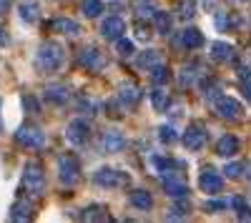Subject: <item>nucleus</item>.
Instances as JSON below:
<instances>
[{
  "label": "nucleus",
  "mask_w": 251,
  "mask_h": 223,
  "mask_svg": "<svg viewBox=\"0 0 251 223\" xmlns=\"http://www.w3.org/2000/svg\"><path fill=\"white\" fill-rule=\"evenodd\" d=\"M244 95L251 100V80H244Z\"/></svg>",
  "instance_id": "58836bf2"
},
{
  "label": "nucleus",
  "mask_w": 251,
  "mask_h": 223,
  "mask_svg": "<svg viewBox=\"0 0 251 223\" xmlns=\"http://www.w3.org/2000/svg\"><path fill=\"white\" fill-rule=\"evenodd\" d=\"M63 60H66V50H63V45L53 43V40L43 43L38 48V53H35V66H38V70H43V73L58 70L63 66Z\"/></svg>",
  "instance_id": "f257e3e1"
},
{
  "label": "nucleus",
  "mask_w": 251,
  "mask_h": 223,
  "mask_svg": "<svg viewBox=\"0 0 251 223\" xmlns=\"http://www.w3.org/2000/svg\"><path fill=\"white\" fill-rule=\"evenodd\" d=\"M116 48H118L121 55H133V50H136L133 48V40H128V38H118V45Z\"/></svg>",
  "instance_id": "7c9ffc66"
},
{
  "label": "nucleus",
  "mask_w": 251,
  "mask_h": 223,
  "mask_svg": "<svg viewBox=\"0 0 251 223\" xmlns=\"http://www.w3.org/2000/svg\"><path fill=\"white\" fill-rule=\"evenodd\" d=\"M156 63H158V53H156V50H146L143 55L136 58V66H138V68H153Z\"/></svg>",
  "instance_id": "393cba45"
},
{
  "label": "nucleus",
  "mask_w": 251,
  "mask_h": 223,
  "mask_svg": "<svg viewBox=\"0 0 251 223\" xmlns=\"http://www.w3.org/2000/svg\"><path fill=\"white\" fill-rule=\"evenodd\" d=\"M194 10H196V0H186V3L181 5V15H183V18H191Z\"/></svg>",
  "instance_id": "f704fd0d"
},
{
  "label": "nucleus",
  "mask_w": 251,
  "mask_h": 223,
  "mask_svg": "<svg viewBox=\"0 0 251 223\" xmlns=\"http://www.w3.org/2000/svg\"><path fill=\"white\" fill-rule=\"evenodd\" d=\"M10 43V38H8V33L3 30V28H0V48H3V45H8Z\"/></svg>",
  "instance_id": "e433bc0d"
},
{
  "label": "nucleus",
  "mask_w": 251,
  "mask_h": 223,
  "mask_svg": "<svg viewBox=\"0 0 251 223\" xmlns=\"http://www.w3.org/2000/svg\"><path fill=\"white\" fill-rule=\"evenodd\" d=\"M123 30H126V25H123L121 18H106V20H103V25H100V35L108 38V40L123 38Z\"/></svg>",
  "instance_id": "9d476101"
},
{
  "label": "nucleus",
  "mask_w": 251,
  "mask_h": 223,
  "mask_svg": "<svg viewBox=\"0 0 251 223\" xmlns=\"http://www.w3.org/2000/svg\"><path fill=\"white\" fill-rule=\"evenodd\" d=\"M183 45H186V48H199V45H203V35H201V30H196V28H186V30H183Z\"/></svg>",
  "instance_id": "412c9836"
},
{
  "label": "nucleus",
  "mask_w": 251,
  "mask_h": 223,
  "mask_svg": "<svg viewBox=\"0 0 251 223\" xmlns=\"http://www.w3.org/2000/svg\"><path fill=\"white\" fill-rule=\"evenodd\" d=\"M23 108H25L28 113H38V111H40L38 100H35L33 95H23Z\"/></svg>",
  "instance_id": "473e14b6"
},
{
  "label": "nucleus",
  "mask_w": 251,
  "mask_h": 223,
  "mask_svg": "<svg viewBox=\"0 0 251 223\" xmlns=\"http://www.w3.org/2000/svg\"><path fill=\"white\" fill-rule=\"evenodd\" d=\"M151 100H153V108L156 111H163L166 108V90H153V95H151Z\"/></svg>",
  "instance_id": "2f4dec72"
},
{
  "label": "nucleus",
  "mask_w": 251,
  "mask_h": 223,
  "mask_svg": "<svg viewBox=\"0 0 251 223\" xmlns=\"http://www.w3.org/2000/svg\"><path fill=\"white\" fill-rule=\"evenodd\" d=\"M80 63L86 66L88 70H98V68H103V55H100V50H96V48H86L80 53Z\"/></svg>",
  "instance_id": "9b49d317"
},
{
  "label": "nucleus",
  "mask_w": 251,
  "mask_h": 223,
  "mask_svg": "<svg viewBox=\"0 0 251 223\" xmlns=\"http://www.w3.org/2000/svg\"><path fill=\"white\" fill-rule=\"evenodd\" d=\"M136 15H138V18H151V20H153L156 10H153V5L149 3V0H141V3H136Z\"/></svg>",
  "instance_id": "bb28decb"
},
{
  "label": "nucleus",
  "mask_w": 251,
  "mask_h": 223,
  "mask_svg": "<svg viewBox=\"0 0 251 223\" xmlns=\"http://www.w3.org/2000/svg\"><path fill=\"white\" fill-rule=\"evenodd\" d=\"M88 133H91V126L86 123V120H80V118H75L73 123L68 126V131H66V135H68V140L73 146H83V143H86Z\"/></svg>",
  "instance_id": "423d86ee"
},
{
  "label": "nucleus",
  "mask_w": 251,
  "mask_h": 223,
  "mask_svg": "<svg viewBox=\"0 0 251 223\" xmlns=\"http://www.w3.org/2000/svg\"><path fill=\"white\" fill-rule=\"evenodd\" d=\"M46 98L50 100V103H55V106H63V103L71 98V93L63 88V86H50V88L46 90Z\"/></svg>",
  "instance_id": "aec40b11"
},
{
  "label": "nucleus",
  "mask_w": 251,
  "mask_h": 223,
  "mask_svg": "<svg viewBox=\"0 0 251 223\" xmlns=\"http://www.w3.org/2000/svg\"><path fill=\"white\" fill-rule=\"evenodd\" d=\"M163 186H166V193L174 196V198H186V183L183 180H176V178H163Z\"/></svg>",
  "instance_id": "a211bd4d"
},
{
  "label": "nucleus",
  "mask_w": 251,
  "mask_h": 223,
  "mask_svg": "<svg viewBox=\"0 0 251 223\" xmlns=\"http://www.w3.org/2000/svg\"><path fill=\"white\" fill-rule=\"evenodd\" d=\"M151 80H153L156 86L166 83V80H169V70H166L163 66H153V68H151Z\"/></svg>",
  "instance_id": "cd10ccee"
},
{
  "label": "nucleus",
  "mask_w": 251,
  "mask_h": 223,
  "mask_svg": "<svg viewBox=\"0 0 251 223\" xmlns=\"http://www.w3.org/2000/svg\"><path fill=\"white\" fill-rule=\"evenodd\" d=\"M131 203H133V208H138V211H149V208L153 206V196H151L149 191H133V193H131Z\"/></svg>",
  "instance_id": "f3484780"
},
{
  "label": "nucleus",
  "mask_w": 251,
  "mask_h": 223,
  "mask_svg": "<svg viewBox=\"0 0 251 223\" xmlns=\"http://www.w3.org/2000/svg\"><path fill=\"white\" fill-rule=\"evenodd\" d=\"M8 8H10V0H0V15H5Z\"/></svg>",
  "instance_id": "4c0bfd02"
},
{
  "label": "nucleus",
  "mask_w": 251,
  "mask_h": 223,
  "mask_svg": "<svg viewBox=\"0 0 251 223\" xmlns=\"http://www.w3.org/2000/svg\"><path fill=\"white\" fill-rule=\"evenodd\" d=\"M50 28L55 33H66V35H78L80 33V25L75 23V20H68V18H58L50 23Z\"/></svg>",
  "instance_id": "4468645a"
},
{
  "label": "nucleus",
  "mask_w": 251,
  "mask_h": 223,
  "mask_svg": "<svg viewBox=\"0 0 251 223\" xmlns=\"http://www.w3.org/2000/svg\"><path fill=\"white\" fill-rule=\"evenodd\" d=\"M153 25H156L158 33H169V30H171V15L166 13V10H156V15H153Z\"/></svg>",
  "instance_id": "5701e85b"
},
{
  "label": "nucleus",
  "mask_w": 251,
  "mask_h": 223,
  "mask_svg": "<svg viewBox=\"0 0 251 223\" xmlns=\"http://www.w3.org/2000/svg\"><path fill=\"white\" fill-rule=\"evenodd\" d=\"M93 183L106 186V188H116V186L126 183V176H123L121 171H116V168H100V171H96V176H93Z\"/></svg>",
  "instance_id": "39448f33"
},
{
  "label": "nucleus",
  "mask_w": 251,
  "mask_h": 223,
  "mask_svg": "<svg viewBox=\"0 0 251 223\" xmlns=\"http://www.w3.org/2000/svg\"><path fill=\"white\" fill-rule=\"evenodd\" d=\"M23 191H28L30 196H40L46 191V176L43 168L38 163H28L23 171Z\"/></svg>",
  "instance_id": "f03ea898"
},
{
  "label": "nucleus",
  "mask_w": 251,
  "mask_h": 223,
  "mask_svg": "<svg viewBox=\"0 0 251 223\" xmlns=\"http://www.w3.org/2000/svg\"><path fill=\"white\" fill-rule=\"evenodd\" d=\"M83 218H86V221H106L108 216L103 213V208L93 206V208H86V213H83Z\"/></svg>",
  "instance_id": "c756f323"
},
{
  "label": "nucleus",
  "mask_w": 251,
  "mask_h": 223,
  "mask_svg": "<svg viewBox=\"0 0 251 223\" xmlns=\"http://www.w3.org/2000/svg\"><path fill=\"white\" fill-rule=\"evenodd\" d=\"M158 135H161V140H163V143H176V131L171 128V126H161L158 128Z\"/></svg>",
  "instance_id": "c85d7f7f"
},
{
  "label": "nucleus",
  "mask_w": 251,
  "mask_h": 223,
  "mask_svg": "<svg viewBox=\"0 0 251 223\" xmlns=\"http://www.w3.org/2000/svg\"><path fill=\"white\" fill-rule=\"evenodd\" d=\"M231 206H234V211L239 213V218H244V221H249V218H251V208L246 206V201H244L241 196H234Z\"/></svg>",
  "instance_id": "a878e982"
},
{
  "label": "nucleus",
  "mask_w": 251,
  "mask_h": 223,
  "mask_svg": "<svg viewBox=\"0 0 251 223\" xmlns=\"http://www.w3.org/2000/svg\"><path fill=\"white\" fill-rule=\"evenodd\" d=\"M224 208H226L224 201H208V203H206V211H211V213H219V211H224Z\"/></svg>",
  "instance_id": "c9c22d12"
},
{
  "label": "nucleus",
  "mask_w": 251,
  "mask_h": 223,
  "mask_svg": "<svg viewBox=\"0 0 251 223\" xmlns=\"http://www.w3.org/2000/svg\"><path fill=\"white\" fill-rule=\"evenodd\" d=\"M15 140H18L20 146L30 148V151H38V148H43L46 135H43V131L35 128V126H20L18 133H15Z\"/></svg>",
  "instance_id": "7ed1b4c3"
},
{
  "label": "nucleus",
  "mask_w": 251,
  "mask_h": 223,
  "mask_svg": "<svg viewBox=\"0 0 251 223\" xmlns=\"http://www.w3.org/2000/svg\"><path fill=\"white\" fill-rule=\"evenodd\" d=\"M221 186H224V178L219 176V173H214V171H203L201 173V178H199V188L203 191V193H219L221 191Z\"/></svg>",
  "instance_id": "1a4fd4ad"
},
{
  "label": "nucleus",
  "mask_w": 251,
  "mask_h": 223,
  "mask_svg": "<svg viewBox=\"0 0 251 223\" xmlns=\"http://www.w3.org/2000/svg\"><path fill=\"white\" fill-rule=\"evenodd\" d=\"M10 218L13 221H30L33 218V203L30 201H18L10 211Z\"/></svg>",
  "instance_id": "2eb2a0df"
},
{
  "label": "nucleus",
  "mask_w": 251,
  "mask_h": 223,
  "mask_svg": "<svg viewBox=\"0 0 251 223\" xmlns=\"http://www.w3.org/2000/svg\"><path fill=\"white\" fill-rule=\"evenodd\" d=\"M216 111H219V115L226 118V120L241 118V103H239V100H234V98H228V95H221V98H219Z\"/></svg>",
  "instance_id": "0eeeda50"
},
{
  "label": "nucleus",
  "mask_w": 251,
  "mask_h": 223,
  "mask_svg": "<svg viewBox=\"0 0 251 223\" xmlns=\"http://www.w3.org/2000/svg\"><path fill=\"white\" fill-rule=\"evenodd\" d=\"M18 13H20V18H23L25 23H35L38 15H40L35 0H23V3H20V8H18Z\"/></svg>",
  "instance_id": "dca6fc26"
},
{
  "label": "nucleus",
  "mask_w": 251,
  "mask_h": 223,
  "mask_svg": "<svg viewBox=\"0 0 251 223\" xmlns=\"http://www.w3.org/2000/svg\"><path fill=\"white\" fill-rule=\"evenodd\" d=\"M236 151H239V138H234V135H224L219 143H216V153L224 156V158L234 156Z\"/></svg>",
  "instance_id": "ddd939ff"
},
{
  "label": "nucleus",
  "mask_w": 251,
  "mask_h": 223,
  "mask_svg": "<svg viewBox=\"0 0 251 223\" xmlns=\"http://www.w3.org/2000/svg\"><path fill=\"white\" fill-rule=\"evenodd\" d=\"M224 171H226V176H228V178H239V176H241V171H244V166H241V163H228Z\"/></svg>",
  "instance_id": "72a5a7b5"
},
{
  "label": "nucleus",
  "mask_w": 251,
  "mask_h": 223,
  "mask_svg": "<svg viewBox=\"0 0 251 223\" xmlns=\"http://www.w3.org/2000/svg\"><path fill=\"white\" fill-rule=\"evenodd\" d=\"M58 176H60V180H63V186L78 183V178H80V166H78V160H75L73 156H63L60 163H58Z\"/></svg>",
  "instance_id": "20e7f679"
},
{
  "label": "nucleus",
  "mask_w": 251,
  "mask_h": 223,
  "mask_svg": "<svg viewBox=\"0 0 251 223\" xmlns=\"http://www.w3.org/2000/svg\"><path fill=\"white\" fill-rule=\"evenodd\" d=\"M123 146H126V138L118 131H108L103 135V151L106 153H118V151H123Z\"/></svg>",
  "instance_id": "f8f14e48"
},
{
  "label": "nucleus",
  "mask_w": 251,
  "mask_h": 223,
  "mask_svg": "<svg viewBox=\"0 0 251 223\" xmlns=\"http://www.w3.org/2000/svg\"><path fill=\"white\" fill-rule=\"evenodd\" d=\"M206 143V131L201 126H191L186 133H183V146L188 151H201Z\"/></svg>",
  "instance_id": "6e6552de"
},
{
  "label": "nucleus",
  "mask_w": 251,
  "mask_h": 223,
  "mask_svg": "<svg viewBox=\"0 0 251 223\" xmlns=\"http://www.w3.org/2000/svg\"><path fill=\"white\" fill-rule=\"evenodd\" d=\"M118 98H121V103L123 106H136L138 103V98H141V93H138V88L136 86H123L121 90H118Z\"/></svg>",
  "instance_id": "6ab92c4d"
},
{
  "label": "nucleus",
  "mask_w": 251,
  "mask_h": 223,
  "mask_svg": "<svg viewBox=\"0 0 251 223\" xmlns=\"http://www.w3.org/2000/svg\"><path fill=\"white\" fill-rule=\"evenodd\" d=\"M211 58L214 60H231L234 50H231V45H226V43H214L211 45Z\"/></svg>",
  "instance_id": "4be33fe9"
},
{
  "label": "nucleus",
  "mask_w": 251,
  "mask_h": 223,
  "mask_svg": "<svg viewBox=\"0 0 251 223\" xmlns=\"http://www.w3.org/2000/svg\"><path fill=\"white\" fill-rule=\"evenodd\" d=\"M80 10H83V15H86V18H98L103 13V3H100V0H83Z\"/></svg>",
  "instance_id": "b1692460"
}]
</instances>
